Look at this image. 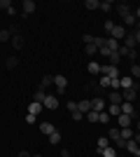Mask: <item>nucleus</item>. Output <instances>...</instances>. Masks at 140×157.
<instances>
[{"label": "nucleus", "instance_id": "obj_1", "mask_svg": "<svg viewBox=\"0 0 140 157\" xmlns=\"http://www.w3.org/2000/svg\"><path fill=\"white\" fill-rule=\"evenodd\" d=\"M121 115H128V117H138V115H140V110H138V108H135V105L133 103H128V101H124V103H121Z\"/></svg>", "mask_w": 140, "mask_h": 157}, {"label": "nucleus", "instance_id": "obj_2", "mask_svg": "<svg viewBox=\"0 0 140 157\" xmlns=\"http://www.w3.org/2000/svg\"><path fill=\"white\" fill-rule=\"evenodd\" d=\"M138 94H140V87H133V89H124V92H121V96H124V101L133 103L135 98H138Z\"/></svg>", "mask_w": 140, "mask_h": 157}, {"label": "nucleus", "instance_id": "obj_3", "mask_svg": "<svg viewBox=\"0 0 140 157\" xmlns=\"http://www.w3.org/2000/svg\"><path fill=\"white\" fill-rule=\"evenodd\" d=\"M21 7H23V10H21V17H23V19H26V17H31V14L35 12V2H33V0H23V2H21Z\"/></svg>", "mask_w": 140, "mask_h": 157}, {"label": "nucleus", "instance_id": "obj_4", "mask_svg": "<svg viewBox=\"0 0 140 157\" xmlns=\"http://www.w3.org/2000/svg\"><path fill=\"white\" fill-rule=\"evenodd\" d=\"M42 105H45L47 110H56V108H59V98L52 96V94H47V98L42 101Z\"/></svg>", "mask_w": 140, "mask_h": 157}, {"label": "nucleus", "instance_id": "obj_5", "mask_svg": "<svg viewBox=\"0 0 140 157\" xmlns=\"http://www.w3.org/2000/svg\"><path fill=\"white\" fill-rule=\"evenodd\" d=\"M54 85H56V92L63 94V92H66V87H68V80L63 78V75H54Z\"/></svg>", "mask_w": 140, "mask_h": 157}, {"label": "nucleus", "instance_id": "obj_6", "mask_svg": "<svg viewBox=\"0 0 140 157\" xmlns=\"http://www.w3.org/2000/svg\"><path fill=\"white\" fill-rule=\"evenodd\" d=\"M110 38H114V40L126 38V28H124V26H117V24H114V26H112V31H110Z\"/></svg>", "mask_w": 140, "mask_h": 157}, {"label": "nucleus", "instance_id": "obj_7", "mask_svg": "<svg viewBox=\"0 0 140 157\" xmlns=\"http://www.w3.org/2000/svg\"><path fill=\"white\" fill-rule=\"evenodd\" d=\"M91 110H96V113H103V110H105V98H100V96L91 98Z\"/></svg>", "mask_w": 140, "mask_h": 157}, {"label": "nucleus", "instance_id": "obj_8", "mask_svg": "<svg viewBox=\"0 0 140 157\" xmlns=\"http://www.w3.org/2000/svg\"><path fill=\"white\" fill-rule=\"evenodd\" d=\"M100 73H103V75H107V78H119L117 66H100Z\"/></svg>", "mask_w": 140, "mask_h": 157}, {"label": "nucleus", "instance_id": "obj_9", "mask_svg": "<svg viewBox=\"0 0 140 157\" xmlns=\"http://www.w3.org/2000/svg\"><path fill=\"white\" fill-rule=\"evenodd\" d=\"M119 85H121V89H133V87H140L133 78H126V75H124V78H119Z\"/></svg>", "mask_w": 140, "mask_h": 157}, {"label": "nucleus", "instance_id": "obj_10", "mask_svg": "<svg viewBox=\"0 0 140 157\" xmlns=\"http://www.w3.org/2000/svg\"><path fill=\"white\" fill-rule=\"evenodd\" d=\"M107 101H110L112 105H121V103H124V96H121V92H110Z\"/></svg>", "mask_w": 140, "mask_h": 157}, {"label": "nucleus", "instance_id": "obj_11", "mask_svg": "<svg viewBox=\"0 0 140 157\" xmlns=\"http://www.w3.org/2000/svg\"><path fill=\"white\" fill-rule=\"evenodd\" d=\"M12 47H14V49H23V47H26L23 35H19V33H16V35H12Z\"/></svg>", "mask_w": 140, "mask_h": 157}, {"label": "nucleus", "instance_id": "obj_12", "mask_svg": "<svg viewBox=\"0 0 140 157\" xmlns=\"http://www.w3.org/2000/svg\"><path fill=\"white\" fill-rule=\"evenodd\" d=\"M117 12L121 14V19H124V17H128V14H131V5H128V2H117Z\"/></svg>", "mask_w": 140, "mask_h": 157}, {"label": "nucleus", "instance_id": "obj_13", "mask_svg": "<svg viewBox=\"0 0 140 157\" xmlns=\"http://www.w3.org/2000/svg\"><path fill=\"white\" fill-rule=\"evenodd\" d=\"M117 124H119V129H126V127L133 124V117H128V115H119V117H117Z\"/></svg>", "mask_w": 140, "mask_h": 157}, {"label": "nucleus", "instance_id": "obj_14", "mask_svg": "<svg viewBox=\"0 0 140 157\" xmlns=\"http://www.w3.org/2000/svg\"><path fill=\"white\" fill-rule=\"evenodd\" d=\"M77 110H80L82 115H87V113L91 110V101H89V98H84V101H77Z\"/></svg>", "mask_w": 140, "mask_h": 157}, {"label": "nucleus", "instance_id": "obj_15", "mask_svg": "<svg viewBox=\"0 0 140 157\" xmlns=\"http://www.w3.org/2000/svg\"><path fill=\"white\" fill-rule=\"evenodd\" d=\"M42 108H45V105H42V103H38V101H31V105H28V113L38 117V115H40V113H42Z\"/></svg>", "mask_w": 140, "mask_h": 157}, {"label": "nucleus", "instance_id": "obj_16", "mask_svg": "<svg viewBox=\"0 0 140 157\" xmlns=\"http://www.w3.org/2000/svg\"><path fill=\"white\" fill-rule=\"evenodd\" d=\"M40 131H42V134H47V136H52L54 131H56V127H54L52 122H40Z\"/></svg>", "mask_w": 140, "mask_h": 157}, {"label": "nucleus", "instance_id": "obj_17", "mask_svg": "<svg viewBox=\"0 0 140 157\" xmlns=\"http://www.w3.org/2000/svg\"><path fill=\"white\" fill-rule=\"evenodd\" d=\"M133 134H135V131L131 129V127H126V129H119V138H124V141H131V138H133Z\"/></svg>", "mask_w": 140, "mask_h": 157}, {"label": "nucleus", "instance_id": "obj_18", "mask_svg": "<svg viewBox=\"0 0 140 157\" xmlns=\"http://www.w3.org/2000/svg\"><path fill=\"white\" fill-rule=\"evenodd\" d=\"M45 98H47V92H45V89H42V87H38V89H35V94H33V101H38V103H42Z\"/></svg>", "mask_w": 140, "mask_h": 157}, {"label": "nucleus", "instance_id": "obj_19", "mask_svg": "<svg viewBox=\"0 0 140 157\" xmlns=\"http://www.w3.org/2000/svg\"><path fill=\"white\" fill-rule=\"evenodd\" d=\"M124 47H126V49H135V38H133V33H126V40H124Z\"/></svg>", "mask_w": 140, "mask_h": 157}, {"label": "nucleus", "instance_id": "obj_20", "mask_svg": "<svg viewBox=\"0 0 140 157\" xmlns=\"http://www.w3.org/2000/svg\"><path fill=\"white\" fill-rule=\"evenodd\" d=\"M107 145H110V138H107V136H98V145H96V150H105V148H107Z\"/></svg>", "mask_w": 140, "mask_h": 157}, {"label": "nucleus", "instance_id": "obj_21", "mask_svg": "<svg viewBox=\"0 0 140 157\" xmlns=\"http://www.w3.org/2000/svg\"><path fill=\"white\" fill-rule=\"evenodd\" d=\"M119 40H114V38H107V49L110 52H119Z\"/></svg>", "mask_w": 140, "mask_h": 157}, {"label": "nucleus", "instance_id": "obj_22", "mask_svg": "<svg viewBox=\"0 0 140 157\" xmlns=\"http://www.w3.org/2000/svg\"><path fill=\"white\" fill-rule=\"evenodd\" d=\"M107 113H110V117H119L121 115V105H107Z\"/></svg>", "mask_w": 140, "mask_h": 157}, {"label": "nucleus", "instance_id": "obj_23", "mask_svg": "<svg viewBox=\"0 0 140 157\" xmlns=\"http://www.w3.org/2000/svg\"><path fill=\"white\" fill-rule=\"evenodd\" d=\"M100 155L103 157H117V148H114V145H107L105 150H100Z\"/></svg>", "mask_w": 140, "mask_h": 157}, {"label": "nucleus", "instance_id": "obj_24", "mask_svg": "<svg viewBox=\"0 0 140 157\" xmlns=\"http://www.w3.org/2000/svg\"><path fill=\"white\" fill-rule=\"evenodd\" d=\"M5 66H7V71H14V68L19 66V59H16V56H9V59L5 61Z\"/></svg>", "mask_w": 140, "mask_h": 157}, {"label": "nucleus", "instance_id": "obj_25", "mask_svg": "<svg viewBox=\"0 0 140 157\" xmlns=\"http://www.w3.org/2000/svg\"><path fill=\"white\" fill-rule=\"evenodd\" d=\"M52 85H54V78H52V75H45V78L40 80V87H42V89H47V87H52Z\"/></svg>", "mask_w": 140, "mask_h": 157}, {"label": "nucleus", "instance_id": "obj_26", "mask_svg": "<svg viewBox=\"0 0 140 157\" xmlns=\"http://www.w3.org/2000/svg\"><path fill=\"white\" fill-rule=\"evenodd\" d=\"M7 40H12V31H9V28H2V31H0V42H7Z\"/></svg>", "mask_w": 140, "mask_h": 157}, {"label": "nucleus", "instance_id": "obj_27", "mask_svg": "<svg viewBox=\"0 0 140 157\" xmlns=\"http://www.w3.org/2000/svg\"><path fill=\"white\" fill-rule=\"evenodd\" d=\"M84 7H87V10H100V0H87Z\"/></svg>", "mask_w": 140, "mask_h": 157}, {"label": "nucleus", "instance_id": "obj_28", "mask_svg": "<svg viewBox=\"0 0 140 157\" xmlns=\"http://www.w3.org/2000/svg\"><path fill=\"white\" fill-rule=\"evenodd\" d=\"M107 59H110V66H117L121 61V56H119V52H110V56H107Z\"/></svg>", "mask_w": 140, "mask_h": 157}, {"label": "nucleus", "instance_id": "obj_29", "mask_svg": "<svg viewBox=\"0 0 140 157\" xmlns=\"http://www.w3.org/2000/svg\"><path fill=\"white\" fill-rule=\"evenodd\" d=\"M138 148H140V145L135 143L133 138H131V141H126V150H128V152H133V155H135V152H138Z\"/></svg>", "mask_w": 140, "mask_h": 157}, {"label": "nucleus", "instance_id": "obj_30", "mask_svg": "<svg viewBox=\"0 0 140 157\" xmlns=\"http://www.w3.org/2000/svg\"><path fill=\"white\" fill-rule=\"evenodd\" d=\"M107 138H110V141H117V138H119V127H112V129L107 131Z\"/></svg>", "mask_w": 140, "mask_h": 157}, {"label": "nucleus", "instance_id": "obj_31", "mask_svg": "<svg viewBox=\"0 0 140 157\" xmlns=\"http://www.w3.org/2000/svg\"><path fill=\"white\" fill-rule=\"evenodd\" d=\"M131 78H133V80H140V63H133V66H131Z\"/></svg>", "mask_w": 140, "mask_h": 157}, {"label": "nucleus", "instance_id": "obj_32", "mask_svg": "<svg viewBox=\"0 0 140 157\" xmlns=\"http://www.w3.org/2000/svg\"><path fill=\"white\" fill-rule=\"evenodd\" d=\"M89 73L98 75V73H100V63H96V61H89Z\"/></svg>", "mask_w": 140, "mask_h": 157}, {"label": "nucleus", "instance_id": "obj_33", "mask_svg": "<svg viewBox=\"0 0 140 157\" xmlns=\"http://www.w3.org/2000/svg\"><path fill=\"white\" fill-rule=\"evenodd\" d=\"M93 45H96V47L100 49V47H105V45H107V38H100V35L96 38V35H93Z\"/></svg>", "mask_w": 140, "mask_h": 157}, {"label": "nucleus", "instance_id": "obj_34", "mask_svg": "<svg viewBox=\"0 0 140 157\" xmlns=\"http://www.w3.org/2000/svg\"><path fill=\"white\" fill-rule=\"evenodd\" d=\"M100 10H103V12H110V10H114V2H110V0H103V2H100Z\"/></svg>", "mask_w": 140, "mask_h": 157}, {"label": "nucleus", "instance_id": "obj_35", "mask_svg": "<svg viewBox=\"0 0 140 157\" xmlns=\"http://www.w3.org/2000/svg\"><path fill=\"white\" fill-rule=\"evenodd\" d=\"M124 21H126V26H135V24H138V19H135V14H133V12L128 14V17H124Z\"/></svg>", "mask_w": 140, "mask_h": 157}, {"label": "nucleus", "instance_id": "obj_36", "mask_svg": "<svg viewBox=\"0 0 140 157\" xmlns=\"http://www.w3.org/2000/svg\"><path fill=\"white\" fill-rule=\"evenodd\" d=\"M98 122H105V124H107V122H112L110 113H105V110H103V113H98Z\"/></svg>", "mask_w": 140, "mask_h": 157}, {"label": "nucleus", "instance_id": "obj_37", "mask_svg": "<svg viewBox=\"0 0 140 157\" xmlns=\"http://www.w3.org/2000/svg\"><path fill=\"white\" fill-rule=\"evenodd\" d=\"M49 143H52V145H59L61 143V134H59V131H54L52 136H49Z\"/></svg>", "mask_w": 140, "mask_h": 157}, {"label": "nucleus", "instance_id": "obj_38", "mask_svg": "<svg viewBox=\"0 0 140 157\" xmlns=\"http://www.w3.org/2000/svg\"><path fill=\"white\" fill-rule=\"evenodd\" d=\"M84 117H87L89 122H98V113H96V110H89L87 115H84Z\"/></svg>", "mask_w": 140, "mask_h": 157}, {"label": "nucleus", "instance_id": "obj_39", "mask_svg": "<svg viewBox=\"0 0 140 157\" xmlns=\"http://www.w3.org/2000/svg\"><path fill=\"white\" fill-rule=\"evenodd\" d=\"M98 85L103 87V89H107V87H110V78H107V75H103V78L98 80Z\"/></svg>", "mask_w": 140, "mask_h": 157}, {"label": "nucleus", "instance_id": "obj_40", "mask_svg": "<svg viewBox=\"0 0 140 157\" xmlns=\"http://www.w3.org/2000/svg\"><path fill=\"white\" fill-rule=\"evenodd\" d=\"M70 115H73V120H75V122H82V120H84V115H82L80 110H73Z\"/></svg>", "mask_w": 140, "mask_h": 157}, {"label": "nucleus", "instance_id": "obj_41", "mask_svg": "<svg viewBox=\"0 0 140 157\" xmlns=\"http://www.w3.org/2000/svg\"><path fill=\"white\" fill-rule=\"evenodd\" d=\"M96 52H98V47H96V45H87V54H89V56H93Z\"/></svg>", "mask_w": 140, "mask_h": 157}, {"label": "nucleus", "instance_id": "obj_42", "mask_svg": "<svg viewBox=\"0 0 140 157\" xmlns=\"http://www.w3.org/2000/svg\"><path fill=\"white\" fill-rule=\"evenodd\" d=\"M112 143H114V148H126V141H124V138H117Z\"/></svg>", "mask_w": 140, "mask_h": 157}, {"label": "nucleus", "instance_id": "obj_43", "mask_svg": "<svg viewBox=\"0 0 140 157\" xmlns=\"http://www.w3.org/2000/svg\"><path fill=\"white\" fill-rule=\"evenodd\" d=\"M9 7H12V2H9V0H0V10H9Z\"/></svg>", "mask_w": 140, "mask_h": 157}, {"label": "nucleus", "instance_id": "obj_44", "mask_svg": "<svg viewBox=\"0 0 140 157\" xmlns=\"http://www.w3.org/2000/svg\"><path fill=\"white\" fill-rule=\"evenodd\" d=\"M82 40H84V45H93V35H89V33L82 35Z\"/></svg>", "mask_w": 140, "mask_h": 157}, {"label": "nucleus", "instance_id": "obj_45", "mask_svg": "<svg viewBox=\"0 0 140 157\" xmlns=\"http://www.w3.org/2000/svg\"><path fill=\"white\" fill-rule=\"evenodd\" d=\"M68 110H70V113L77 110V101H68Z\"/></svg>", "mask_w": 140, "mask_h": 157}, {"label": "nucleus", "instance_id": "obj_46", "mask_svg": "<svg viewBox=\"0 0 140 157\" xmlns=\"http://www.w3.org/2000/svg\"><path fill=\"white\" fill-rule=\"evenodd\" d=\"M98 52H100V54H103V56H110V49H107V45H105V47H100Z\"/></svg>", "mask_w": 140, "mask_h": 157}, {"label": "nucleus", "instance_id": "obj_47", "mask_svg": "<svg viewBox=\"0 0 140 157\" xmlns=\"http://www.w3.org/2000/svg\"><path fill=\"white\" fill-rule=\"evenodd\" d=\"M35 120H38V117H35V115H31V113H28V115H26V122H28V124H33Z\"/></svg>", "mask_w": 140, "mask_h": 157}, {"label": "nucleus", "instance_id": "obj_48", "mask_svg": "<svg viewBox=\"0 0 140 157\" xmlns=\"http://www.w3.org/2000/svg\"><path fill=\"white\" fill-rule=\"evenodd\" d=\"M112 26H114V24H112V21H110V19H107V21H105V31L110 33V31H112Z\"/></svg>", "mask_w": 140, "mask_h": 157}, {"label": "nucleus", "instance_id": "obj_49", "mask_svg": "<svg viewBox=\"0 0 140 157\" xmlns=\"http://www.w3.org/2000/svg\"><path fill=\"white\" fill-rule=\"evenodd\" d=\"M133 38H135V45H140V31H135V33H133Z\"/></svg>", "mask_w": 140, "mask_h": 157}, {"label": "nucleus", "instance_id": "obj_50", "mask_svg": "<svg viewBox=\"0 0 140 157\" xmlns=\"http://www.w3.org/2000/svg\"><path fill=\"white\" fill-rule=\"evenodd\" d=\"M16 157H33V155H31V152H26V150H21V152H19Z\"/></svg>", "mask_w": 140, "mask_h": 157}, {"label": "nucleus", "instance_id": "obj_51", "mask_svg": "<svg viewBox=\"0 0 140 157\" xmlns=\"http://www.w3.org/2000/svg\"><path fill=\"white\" fill-rule=\"evenodd\" d=\"M135 131L140 134V120H135Z\"/></svg>", "mask_w": 140, "mask_h": 157}, {"label": "nucleus", "instance_id": "obj_52", "mask_svg": "<svg viewBox=\"0 0 140 157\" xmlns=\"http://www.w3.org/2000/svg\"><path fill=\"white\" fill-rule=\"evenodd\" d=\"M135 108H138V110H140V101H138V105H135Z\"/></svg>", "mask_w": 140, "mask_h": 157}, {"label": "nucleus", "instance_id": "obj_53", "mask_svg": "<svg viewBox=\"0 0 140 157\" xmlns=\"http://www.w3.org/2000/svg\"><path fill=\"white\" fill-rule=\"evenodd\" d=\"M135 155H138V157H140V148H138V152H135Z\"/></svg>", "mask_w": 140, "mask_h": 157}, {"label": "nucleus", "instance_id": "obj_54", "mask_svg": "<svg viewBox=\"0 0 140 157\" xmlns=\"http://www.w3.org/2000/svg\"><path fill=\"white\" fill-rule=\"evenodd\" d=\"M33 157H42V155H33Z\"/></svg>", "mask_w": 140, "mask_h": 157}, {"label": "nucleus", "instance_id": "obj_55", "mask_svg": "<svg viewBox=\"0 0 140 157\" xmlns=\"http://www.w3.org/2000/svg\"><path fill=\"white\" fill-rule=\"evenodd\" d=\"M117 157H119V155H117Z\"/></svg>", "mask_w": 140, "mask_h": 157}, {"label": "nucleus", "instance_id": "obj_56", "mask_svg": "<svg viewBox=\"0 0 140 157\" xmlns=\"http://www.w3.org/2000/svg\"><path fill=\"white\" fill-rule=\"evenodd\" d=\"M68 157H70V155H68Z\"/></svg>", "mask_w": 140, "mask_h": 157}, {"label": "nucleus", "instance_id": "obj_57", "mask_svg": "<svg viewBox=\"0 0 140 157\" xmlns=\"http://www.w3.org/2000/svg\"><path fill=\"white\" fill-rule=\"evenodd\" d=\"M59 157H61V155H59Z\"/></svg>", "mask_w": 140, "mask_h": 157}]
</instances>
